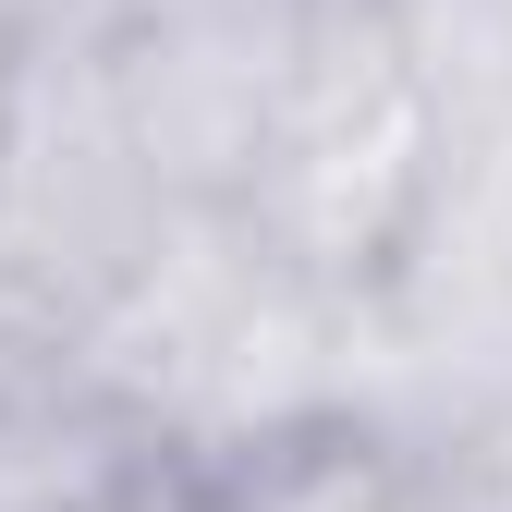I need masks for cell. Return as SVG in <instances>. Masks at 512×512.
<instances>
[{"instance_id": "obj_6", "label": "cell", "mask_w": 512, "mask_h": 512, "mask_svg": "<svg viewBox=\"0 0 512 512\" xmlns=\"http://www.w3.org/2000/svg\"><path fill=\"white\" fill-rule=\"evenodd\" d=\"M232 512H439L427 476V439L378 427V415H330V427H293L244 464H208Z\"/></svg>"}, {"instance_id": "obj_4", "label": "cell", "mask_w": 512, "mask_h": 512, "mask_svg": "<svg viewBox=\"0 0 512 512\" xmlns=\"http://www.w3.org/2000/svg\"><path fill=\"white\" fill-rule=\"evenodd\" d=\"M317 49V0H122L110 74L183 208H244Z\"/></svg>"}, {"instance_id": "obj_10", "label": "cell", "mask_w": 512, "mask_h": 512, "mask_svg": "<svg viewBox=\"0 0 512 512\" xmlns=\"http://www.w3.org/2000/svg\"><path fill=\"white\" fill-rule=\"evenodd\" d=\"M122 512H232V500H220V476H208V464H159Z\"/></svg>"}, {"instance_id": "obj_7", "label": "cell", "mask_w": 512, "mask_h": 512, "mask_svg": "<svg viewBox=\"0 0 512 512\" xmlns=\"http://www.w3.org/2000/svg\"><path fill=\"white\" fill-rule=\"evenodd\" d=\"M427 476H439V512H512V403L427 439Z\"/></svg>"}, {"instance_id": "obj_9", "label": "cell", "mask_w": 512, "mask_h": 512, "mask_svg": "<svg viewBox=\"0 0 512 512\" xmlns=\"http://www.w3.org/2000/svg\"><path fill=\"white\" fill-rule=\"evenodd\" d=\"M110 13L122 0H0V49H86V37H110Z\"/></svg>"}, {"instance_id": "obj_11", "label": "cell", "mask_w": 512, "mask_h": 512, "mask_svg": "<svg viewBox=\"0 0 512 512\" xmlns=\"http://www.w3.org/2000/svg\"><path fill=\"white\" fill-rule=\"evenodd\" d=\"M0 122H13V49H0Z\"/></svg>"}, {"instance_id": "obj_2", "label": "cell", "mask_w": 512, "mask_h": 512, "mask_svg": "<svg viewBox=\"0 0 512 512\" xmlns=\"http://www.w3.org/2000/svg\"><path fill=\"white\" fill-rule=\"evenodd\" d=\"M427 183H439V98H427L403 0H317V49H305L293 122H281V147L244 183L232 220L293 281L366 305L391 281V256L415 244Z\"/></svg>"}, {"instance_id": "obj_5", "label": "cell", "mask_w": 512, "mask_h": 512, "mask_svg": "<svg viewBox=\"0 0 512 512\" xmlns=\"http://www.w3.org/2000/svg\"><path fill=\"white\" fill-rule=\"evenodd\" d=\"M159 464H171L159 427L135 403H110L86 366L0 403V512H122Z\"/></svg>"}, {"instance_id": "obj_8", "label": "cell", "mask_w": 512, "mask_h": 512, "mask_svg": "<svg viewBox=\"0 0 512 512\" xmlns=\"http://www.w3.org/2000/svg\"><path fill=\"white\" fill-rule=\"evenodd\" d=\"M49 378H74V317H61L49 293H25L13 269H0V403L49 391Z\"/></svg>"}, {"instance_id": "obj_3", "label": "cell", "mask_w": 512, "mask_h": 512, "mask_svg": "<svg viewBox=\"0 0 512 512\" xmlns=\"http://www.w3.org/2000/svg\"><path fill=\"white\" fill-rule=\"evenodd\" d=\"M171 232H183V196L159 183L135 110H122L110 37L25 49L13 61V122H0V269L86 330Z\"/></svg>"}, {"instance_id": "obj_1", "label": "cell", "mask_w": 512, "mask_h": 512, "mask_svg": "<svg viewBox=\"0 0 512 512\" xmlns=\"http://www.w3.org/2000/svg\"><path fill=\"white\" fill-rule=\"evenodd\" d=\"M74 366L159 427L171 464H244L354 415V305L293 281L232 208H183V232L74 330Z\"/></svg>"}]
</instances>
